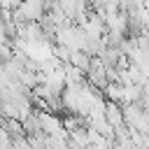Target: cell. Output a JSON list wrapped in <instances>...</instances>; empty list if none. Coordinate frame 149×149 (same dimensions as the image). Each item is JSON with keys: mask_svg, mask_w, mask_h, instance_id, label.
Instances as JSON below:
<instances>
[{"mask_svg": "<svg viewBox=\"0 0 149 149\" xmlns=\"http://www.w3.org/2000/svg\"><path fill=\"white\" fill-rule=\"evenodd\" d=\"M105 116H107V121H109L114 128H119V126H123V123H126L123 109H121V107H119V102H114V100H109V102H107V107H105Z\"/></svg>", "mask_w": 149, "mask_h": 149, "instance_id": "6da1fadb", "label": "cell"}]
</instances>
